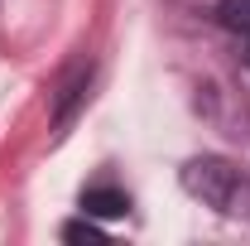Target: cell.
Segmentation results:
<instances>
[{
	"label": "cell",
	"mask_w": 250,
	"mask_h": 246,
	"mask_svg": "<svg viewBox=\"0 0 250 246\" xmlns=\"http://www.w3.org/2000/svg\"><path fill=\"white\" fill-rule=\"evenodd\" d=\"M178 179H183V188L197 198V203H207L212 213L250 222V179L231 164V159H221V154H197V159L183 164Z\"/></svg>",
	"instance_id": "6da1fadb"
},
{
	"label": "cell",
	"mask_w": 250,
	"mask_h": 246,
	"mask_svg": "<svg viewBox=\"0 0 250 246\" xmlns=\"http://www.w3.org/2000/svg\"><path fill=\"white\" fill-rule=\"evenodd\" d=\"M82 213L87 217H125L130 213V198L111 184H92V188H82Z\"/></svg>",
	"instance_id": "7a4b0ae2"
},
{
	"label": "cell",
	"mask_w": 250,
	"mask_h": 246,
	"mask_svg": "<svg viewBox=\"0 0 250 246\" xmlns=\"http://www.w3.org/2000/svg\"><path fill=\"white\" fill-rule=\"evenodd\" d=\"M217 15H221V25H226V29L250 34V0H221Z\"/></svg>",
	"instance_id": "3957f363"
},
{
	"label": "cell",
	"mask_w": 250,
	"mask_h": 246,
	"mask_svg": "<svg viewBox=\"0 0 250 246\" xmlns=\"http://www.w3.org/2000/svg\"><path fill=\"white\" fill-rule=\"evenodd\" d=\"M62 242H101V227H92L87 213H82V222H67L62 227Z\"/></svg>",
	"instance_id": "277c9868"
},
{
	"label": "cell",
	"mask_w": 250,
	"mask_h": 246,
	"mask_svg": "<svg viewBox=\"0 0 250 246\" xmlns=\"http://www.w3.org/2000/svg\"><path fill=\"white\" fill-rule=\"evenodd\" d=\"M246 68H250V34H246Z\"/></svg>",
	"instance_id": "5b68a950"
}]
</instances>
